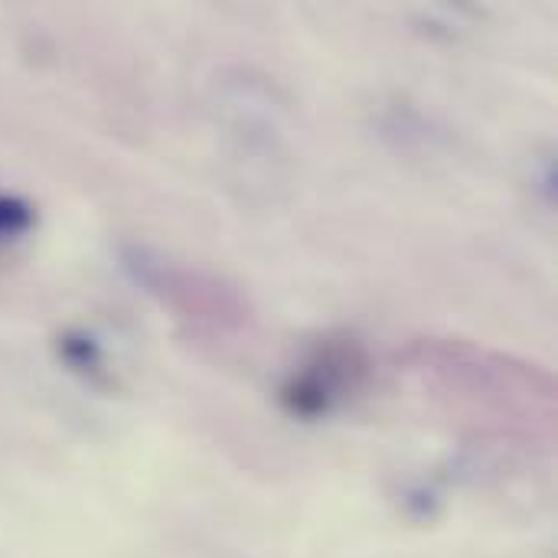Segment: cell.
I'll list each match as a JSON object with an SVG mask.
<instances>
[{
	"label": "cell",
	"instance_id": "cell-1",
	"mask_svg": "<svg viewBox=\"0 0 558 558\" xmlns=\"http://www.w3.org/2000/svg\"><path fill=\"white\" fill-rule=\"evenodd\" d=\"M33 226V206L16 196H0V245L20 239Z\"/></svg>",
	"mask_w": 558,
	"mask_h": 558
}]
</instances>
